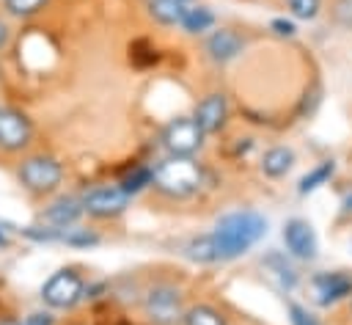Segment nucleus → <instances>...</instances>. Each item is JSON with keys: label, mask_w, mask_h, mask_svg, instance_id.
I'll return each mask as SVG.
<instances>
[{"label": "nucleus", "mask_w": 352, "mask_h": 325, "mask_svg": "<svg viewBox=\"0 0 352 325\" xmlns=\"http://www.w3.org/2000/svg\"><path fill=\"white\" fill-rule=\"evenodd\" d=\"M0 325H19V322H14V319H3Z\"/></svg>", "instance_id": "2f4dec72"}, {"label": "nucleus", "mask_w": 352, "mask_h": 325, "mask_svg": "<svg viewBox=\"0 0 352 325\" xmlns=\"http://www.w3.org/2000/svg\"><path fill=\"white\" fill-rule=\"evenodd\" d=\"M242 50H245V39H242L236 30H231V28L214 30V33L209 36V41H206V52H209V58L217 61V63H226V61L236 58Z\"/></svg>", "instance_id": "f8f14e48"}, {"label": "nucleus", "mask_w": 352, "mask_h": 325, "mask_svg": "<svg viewBox=\"0 0 352 325\" xmlns=\"http://www.w3.org/2000/svg\"><path fill=\"white\" fill-rule=\"evenodd\" d=\"M44 6H47V0H6V11L11 17H19V19L38 14Z\"/></svg>", "instance_id": "4be33fe9"}, {"label": "nucleus", "mask_w": 352, "mask_h": 325, "mask_svg": "<svg viewBox=\"0 0 352 325\" xmlns=\"http://www.w3.org/2000/svg\"><path fill=\"white\" fill-rule=\"evenodd\" d=\"M292 165H294V151L286 149V146H272V149H267L264 157H261V174L270 176V179L286 176V174L292 171Z\"/></svg>", "instance_id": "4468645a"}, {"label": "nucleus", "mask_w": 352, "mask_h": 325, "mask_svg": "<svg viewBox=\"0 0 352 325\" xmlns=\"http://www.w3.org/2000/svg\"><path fill=\"white\" fill-rule=\"evenodd\" d=\"M283 242H286V251L294 256V259H314L316 256V231L308 220L302 218H292L286 220L283 226Z\"/></svg>", "instance_id": "9d476101"}, {"label": "nucleus", "mask_w": 352, "mask_h": 325, "mask_svg": "<svg viewBox=\"0 0 352 325\" xmlns=\"http://www.w3.org/2000/svg\"><path fill=\"white\" fill-rule=\"evenodd\" d=\"M129 198L132 196L121 185H99V187H91L80 201H82V209L94 218H116L126 209Z\"/></svg>", "instance_id": "423d86ee"}, {"label": "nucleus", "mask_w": 352, "mask_h": 325, "mask_svg": "<svg viewBox=\"0 0 352 325\" xmlns=\"http://www.w3.org/2000/svg\"><path fill=\"white\" fill-rule=\"evenodd\" d=\"M16 179L33 196H47V193L58 190V185L63 179V165L50 154H33L19 162Z\"/></svg>", "instance_id": "7ed1b4c3"}, {"label": "nucleus", "mask_w": 352, "mask_h": 325, "mask_svg": "<svg viewBox=\"0 0 352 325\" xmlns=\"http://www.w3.org/2000/svg\"><path fill=\"white\" fill-rule=\"evenodd\" d=\"M182 3H184V0H182Z\"/></svg>", "instance_id": "473e14b6"}, {"label": "nucleus", "mask_w": 352, "mask_h": 325, "mask_svg": "<svg viewBox=\"0 0 352 325\" xmlns=\"http://www.w3.org/2000/svg\"><path fill=\"white\" fill-rule=\"evenodd\" d=\"M60 240L69 242V245H77V248H82V245H96V242H99V237L91 234L88 229H66Z\"/></svg>", "instance_id": "b1692460"}, {"label": "nucleus", "mask_w": 352, "mask_h": 325, "mask_svg": "<svg viewBox=\"0 0 352 325\" xmlns=\"http://www.w3.org/2000/svg\"><path fill=\"white\" fill-rule=\"evenodd\" d=\"M264 267L278 278V284H280L283 289H294V284H297V273H294V267H292L280 253H270V256L264 259Z\"/></svg>", "instance_id": "6ab92c4d"}, {"label": "nucleus", "mask_w": 352, "mask_h": 325, "mask_svg": "<svg viewBox=\"0 0 352 325\" xmlns=\"http://www.w3.org/2000/svg\"><path fill=\"white\" fill-rule=\"evenodd\" d=\"M146 314L154 325H176V319H182V292L160 284L154 289H148L146 295Z\"/></svg>", "instance_id": "0eeeda50"}, {"label": "nucleus", "mask_w": 352, "mask_h": 325, "mask_svg": "<svg viewBox=\"0 0 352 325\" xmlns=\"http://www.w3.org/2000/svg\"><path fill=\"white\" fill-rule=\"evenodd\" d=\"M182 319H184V325H226V317H223L217 308L206 306V303L187 308Z\"/></svg>", "instance_id": "aec40b11"}, {"label": "nucleus", "mask_w": 352, "mask_h": 325, "mask_svg": "<svg viewBox=\"0 0 352 325\" xmlns=\"http://www.w3.org/2000/svg\"><path fill=\"white\" fill-rule=\"evenodd\" d=\"M289 319H292V325H319L316 317L308 314L300 303H289Z\"/></svg>", "instance_id": "a878e982"}, {"label": "nucleus", "mask_w": 352, "mask_h": 325, "mask_svg": "<svg viewBox=\"0 0 352 325\" xmlns=\"http://www.w3.org/2000/svg\"><path fill=\"white\" fill-rule=\"evenodd\" d=\"M270 28H272V33H275V36H283V39H292V36L297 33L294 22H292V19H283V17L272 19V22H270Z\"/></svg>", "instance_id": "bb28decb"}, {"label": "nucleus", "mask_w": 352, "mask_h": 325, "mask_svg": "<svg viewBox=\"0 0 352 325\" xmlns=\"http://www.w3.org/2000/svg\"><path fill=\"white\" fill-rule=\"evenodd\" d=\"M333 19L341 28H352V0H333Z\"/></svg>", "instance_id": "393cba45"}, {"label": "nucleus", "mask_w": 352, "mask_h": 325, "mask_svg": "<svg viewBox=\"0 0 352 325\" xmlns=\"http://www.w3.org/2000/svg\"><path fill=\"white\" fill-rule=\"evenodd\" d=\"M192 118L195 124L204 129V135H212V132H220L228 121V102L223 94H206L195 110H192Z\"/></svg>", "instance_id": "9b49d317"}, {"label": "nucleus", "mask_w": 352, "mask_h": 325, "mask_svg": "<svg viewBox=\"0 0 352 325\" xmlns=\"http://www.w3.org/2000/svg\"><path fill=\"white\" fill-rule=\"evenodd\" d=\"M336 174V162L333 160H322L319 165H314L302 179H300V185H297V193L300 196H308V193H314L316 187H322L324 182H330V176Z\"/></svg>", "instance_id": "2eb2a0df"}, {"label": "nucleus", "mask_w": 352, "mask_h": 325, "mask_svg": "<svg viewBox=\"0 0 352 325\" xmlns=\"http://www.w3.org/2000/svg\"><path fill=\"white\" fill-rule=\"evenodd\" d=\"M344 212H352V193L344 196Z\"/></svg>", "instance_id": "c756f323"}, {"label": "nucleus", "mask_w": 352, "mask_h": 325, "mask_svg": "<svg viewBox=\"0 0 352 325\" xmlns=\"http://www.w3.org/2000/svg\"><path fill=\"white\" fill-rule=\"evenodd\" d=\"M286 6L297 19H314L322 8V0H286Z\"/></svg>", "instance_id": "5701e85b"}, {"label": "nucleus", "mask_w": 352, "mask_h": 325, "mask_svg": "<svg viewBox=\"0 0 352 325\" xmlns=\"http://www.w3.org/2000/svg\"><path fill=\"white\" fill-rule=\"evenodd\" d=\"M160 193L170 198H184L198 190L201 185V168L192 157H168L154 168V182Z\"/></svg>", "instance_id": "f03ea898"}, {"label": "nucleus", "mask_w": 352, "mask_h": 325, "mask_svg": "<svg viewBox=\"0 0 352 325\" xmlns=\"http://www.w3.org/2000/svg\"><path fill=\"white\" fill-rule=\"evenodd\" d=\"M85 209H82V201H77V198H72V196H60V198H55L44 212H41V220L47 223V226H52V229H69L72 223H77V218L82 215Z\"/></svg>", "instance_id": "ddd939ff"}, {"label": "nucleus", "mask_w": 352, "mask_h": 325, "mask_svg": "<svg viewBox=\"0 0 352 325\" xmlns=\"http://www.w3.org/2000/svg\"><path fill=\"white\" fill-rule=\"evenodd\" d=\"M314 295L319 306H336L338 300H346L352 295V273L333 270V273H319L314 275Z\"/></svg>", "instance_id": "1a4fd4ad"}, {"label": "nucleus", "mask_w": 352, "mask_h": 325, "mask_svg": "<svg viewBox=\"0 0 352 325\" xmlns=\"http://www.w3.org/2000/svg\"><path fill=\"white\" fill-rule=\"evenodd\" d=\"M22 325H52V314H47V311L28 314V317L22 319Z\"/></svg>", "instance_id": "cd10ccee"}, {"label": "nucleus", "mask_w": 352, "mask_h": 325, "mask_svg": "<svg viewBox=\"0 0 352 325\" xmlns=\"http://www.w3.org/2000/svg\"><path fill=\"white\" fill-rule=\"evenodd\" d=\"M82 278L72 270V267H63L58 273H52L44 286H41V300L50 306V308H72L80 297H82Z\"/></svg>", "instance_id": "39448f33"}, {"label": "nucleus", "mask_w": 352, "mask_h": 325, "mask_svg": "<svg viewBox=\"0 0 352 325\" xmlns=\"http://www.w3.org/2000/svg\"><path fill=\"white\" fill-rule=\"evenodd\" d=\"M154 182V168H148V165H138L135 171H129L124 179H121V187L129 193V196H135V193H140L146 185H151Z\"/></svg>", "instance_id": "412c9836"}, {"label": "nucleus", "mask_w": 352, "mask_h": 325, "mask_svg": "<svg viewBox=\"0 0 352 325\" xmlns=\"http://www.w3.org/2000/svg\"><path fill=\"white\" fill-rule=\"evenodd\" d=\"M0 248H8V237H6V231L0 229Z\"/></svg>", "instance_id": "7c9ffc66"}, {"label": "nucleus", "mask_w": 352, "mask_h": 325, "mask_svg": "<svg viewBox=\"0 0 352 325\" xmlns=\"http://www.w3.org/2000/svg\"><path fill=\"white\" fill-rule=\"evenodd\" d=\"M204 143V129L195 124L192 116H179L162 129V146L170 157H192Z\"/></svg>", "instance_id": "20e7f679"}, {"label": "nucleus", "mask_w": 352, "mask_h": 325, "mask_svg": "<svg viewBox=\"0 0 352 325\" xmlns=\"http://www.w3.org/2000/svg\"><path fill=\"white\" fill-rule=\"evenodd\" d=\"M214 242L220 251V262L242 256L245 251H250L264 234H267V220L264 215L253 212V209H239V212H228L217 220L214 226Z\"/></svg>", "instance_id": "f257e3e1"}, {"label": "nucleus", "mask_w": 352, "mask_h": 325, "mask_svg": "<svg viewBox=\"0 0 352 325\" xmlns=\"http://www.w3.org/2000/svg\"><path fill=\"white\" fill-rule=\"evenodd\" d=\"M148 14L162 25H179L184 6L182 0H148Z\"/></svg>", "instance_id": "f3484780"}, {"label": "nucleus", "mask_w": 352, "mask_h": 325, "mask_svg": "<svg viewBox=\"0 0 352 325\" xmlns=\"http://www.w3.org/2000/svg\"><path fill=\"white\" fill-rule=\"evenodd\" d=\"M33 138V124L22 110L14 107H0V149L6 151H19L30 143Z\"/></svg>", "instance_id": "6e6552de"}, {"label": "nucleus", "mask_w": 352, "mask_h": 325, "mask_svg": "<svg viewBox=\"0 0 352 325\" xmlns=\"http://www.w3.org/2000/svg\"><path fill=\"white\" fill-rule=\"evenodd\" d=\"M187 256L192 262H220V251L214 242V234H198L187 242Z\"/></svg>", "instance_id": "dca6fc26"}, {"label": "nucleus", "mask_w": 352, "mask_h": 325, "mask_svg": "<svg viewBox=\"0 0 352 325\" xmlns=\"http://www.w3.org/2000/svg\"><path fill=\"white\" fill-rule=\"evenodd\" d=\"M8 36H11V30H8V25H6L3 19H0V50H3L6 44H8Z\"/></svg>", "instance_id": "c85d7f7f"}, {"label": "nucleus", "mask_w": 352, "mask_h": 325, "mask_svg": "<svg viewBox=\"0 0 352 325\" xmlns=\"http://www.w3.org/2000/svg\"><path fill=\"white\" fill-rule=\"evenodd\" d=\"M179 25L187 33H204V30H209L214 25V14L209 8H204V6H192V8H184Z\"/></svg>", "instance_id": "a211bd4d"}]
</instances>
